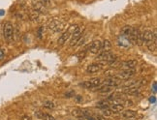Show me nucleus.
I'll return each instance as SVG.
<instances>
[{
    "label": "nucleus",
    "mask_w": 157,
    "mask_h": 120,
    "mask_svg": "<svg viewBox=\"0 0 157 120\" xmlns=\"http://www.w3.org/2000/svg\"><path fill=\"white\" fill-rule=\"evenodd\" d=\"M38 1H40L42 3V4H44L45 6L46 5H49V3H51V0H38Z\"/></svg>",
    "instance_id": "cd10ccee"
},
{
    "label": "nucleus",
    "mask_w": 157,
    "mask_h": 120,
    "mask_svg": "<svg viewBox=\"0 0 157 120\" xmlns=\"http://www.w3.org/2000/svg\"><path fill=\"white\" fill-rule=\"evenodd\" d=\"M96 106L99 108L100 109H109L110 108V104L108 101L106 100H103V101H100L96 104Z\"/></svg>",
    "instance_id": "a211bd4d"
},
{
    "label": "nucleus",
    "mask_w": 157,
    "mask_h": 120,
    "mask_svg": "<svg viewBox=\"0 0 157 120\" xmlns=\"http://www.w3.org/2000/svg\"><path fill=\"white\" fill-rule=\"evenodd\" d=\"M110 111H111L113 113H118L121 112L124 109V106L122 104H113V106H110Z\"/></svg>",
    "instance_id": "2eb2a0df"
},
{
    "label": "nucleus",
    "mask_w": 157,
    "mask_h": 120,
    "mask_svg": "<svg viewBox=\"0 0 157 120\" xmlns=\"http://www.w3.org/2000/svg\"><path fill=\"white\" fill-rule=\"evenodd\" d=\"M83 30H85V27H79V26L75 29V31L73 32L72 37H70V42H69L70 46H74L78 44V42L82 36Z\"/></svg>",
    "instance_id": "7ed1b4c3"
},
{
    "label": "nucleus",
    "mask_w": 157,
    "mask_h": 120,
    "mask_svg": "<svg viewBox=\"0 0 157 120\" xmlns=\"http://www.w3.org/2000/svg\"><path fill=\"white\" fill-rule=\"evenodd\" d=\"M3 36L7 42H11L13 37H14V27L10 21H7L3 27Z\"/></svg>",
    "instance_id": "20e7f679"
},
{
    "label": "nucleus",
    "mask_w": 157,
    "mask_h": 120,
    "mask_svg": "<svg viewBox=\"0 0 157 120\" xmlns=\"http://www.w3.org/2000/svg\"><path fill=\"white\" fill-rule=\"evenodd\" d=\"M4 57H5V52L3 51V49H0V60H2Z\"/></svg>",
    "instance_id": "c756f323"
},
{
    "label": "nucleus",
    "mask_w": 157,
    "mask_h": 120,
    "mask_svg": "<svg viewBox=\"0 0 157 120\" xmlns=\"http://www.w3.org/2000/svg\"><path fill=\"white\" fill-rule=\"evenodd\" d=\"M122 66L124 69H132V68H135L137 66V60H128V61H125L123 63Z\"/></svg>",
    "instance_id": "dca6fc26"
},
{
    "label": "nucleus",
    "mask_w": 157,
    "mask_h": 120,
    "mask_svg": "<svg viewBox=\"0 0 157 120\" xmlns=\"http://www.w3.org/2000/svg\"><path fill=\"white\" fill-rule=\"evenodd\" d=\"M32 5V9L34 11L38 12L39 14H44V13H47V8L44 4H42L41 2L38 1V0H32L31 2Z\"/></svg>",
    "instance_id": "9b49d317"
},
{
    "label": "nucleus",
    "mask_w": 157,
    "mask_h": 120,
    "mask_svg": "<svg viewBox=\"0 0 157 120\" xmlns=\"http://www.w3.org/2000/svg\"><path fill=\"white\" fill-rule=\"evenodd\" d=\"M153 93H156V83H153Z\"/></svg>",
    "instance_id": "f704fd0d"
},
{
    "label": "nucleus",
    "mask_w": 157,
    "mask_h": 120,
    "mask_svg": "<svg viewBox=\"0 0 157 120\" xmlns=\"http://www.w3.org/2000/svg\"><path fill=\"white\" fill-rule=\"evenodd\" d=\"M149 102L150 103H155L156 102V98L154 97V96H153V97H150L149 98Z\"/></svg>",
    "instance_id": "72a5a7b5"
},
{
    "label": "nucleus",
    "mask_w": 157,
    "mask_h": 120,
    "mask_svg": "<svg viewBox=\"0 0 157 120\" xmlns=\"http://www.w3.org/2000/svg\"><path fill=\"white\" fill-rule=\"evenodd\" d=\"M43 120H55V118L52 115L49 114V113H43Z\"/></svg>",
    "instance_id": "4be33fe9"
},
{
    "label": "nucleus",
    "mask_w": 157,
    "mask_h": 120,
    "mask_svg": "<svg viewBox=\"0 0 157 120\" xmlns=\"http://www.w3.org/2000/svg\"><path fill=\"white\" fill-rule=\"evenodd\" d=\"M101 46H102V42L100 40H95V41L91 42L87 46V49L89 52L93 53V54H96V53H98L100 51Z\"/></svg>",
    "instance_id": "1a4fd4ad"
},
{
    "label": "nucleus",
    "mask_w": 157,
    "mask_h": 120,
    "mask_svg": "<svg viewBox=\"0 0 157 120\" xmlns=\"http://www.w3.org/2000/svg\"><path fill=\"white\" fill-rule=\"evenodd\" d=\"M136 74V70L135 68L132 69H125L123 70L115 76V78H118V79H130L132 76H134Z\"/></svg>",
    "instance_id": "39448f33"
},
{
    "label": "nucleus",
    "mask_w": 157,
    "mask_h": 120,
    "mask_svg": "<svg viewBox=\"0 0 157 120\" xmlns=\"http://www.w3.org/2000/svg\"><path fill=\"white\" fill-rule=\"evenodd\" d=\"M28 18L31 19V21H38V19H39V13L36 12V11H34V10H32L31 12H29Z\"/></svg>",
    "instance_id": "aec40b11"
},
{
    "label": "nucleus",
    "mask_w": 157,
    "mask_h": 120,
    "mask_svg": "<svg viewBox=\"0 0 157 120\" xmlns=\"http://www.w3.org/2000/svg\"><path fill=\"white\" fill-rule=\"evenodd\" d=\"M131 29H132V27H131V26H129V25H126V26H124V27H122V29H121V35L128 37L129 34H130V32H131Z\"/></svg>",
    "instance_id": "412c9836"
},
{
    "label": "nucleus",
    "mask_w": 157,
    "mask_h": 120,
    "mask_svg": "<svg viewBox=\"0 0 157 120\" xmlns=\"http://www.w3.org/2000/svg\"><path fill=\"white\" fill-rule=\"evenodd\" d=\"M72 96H75V93L73 91H70L68 93H66V97H72Z\"/></svg>",
    "instance_id": "473e14b6"
},
{
    "label": "nucleus",
    "mask_w": 157,
    "mask_h": 120,
    "mask_svg": "<svg viewBox=\"0 0 157 120\" xmlns=\"http://www.w3.org/2000/svg\"><path fill=\"white\" fill-rule=\"evenodd\" d=\"M18 3H19V5L21 6V7H24V6L26 5L25 0H18Z\"/></svg>",
    "instance_id": "bb28decb"
},
{
    "label": "nucleus",
    "mask_w": 157,
    "mask_h": 120,
    "mask_svg": "<svg viewBox=\"0 0 157 120\" xmlns=\"http://www.w3.org/2000/svg\"><path fill=\"white\" fill-rule=\"evenodd\" d=\"M77 27H78V25H71V26H70L69 29L66 30L64 33H62L61 36H60V37L58 38L57 44H58L59 46H63V45H64L65 43L67 42V40L70 39V37H71V34L75 31V29H76Z\"/></svg>",
    "instance_id": "f03ea898"
},
{
    "label": "nucleus",
    "mask_w": 157,
    "mask_h": 120,
    "mask_svg": "<svg viewBox=\"0 0 157 120\" xmlns=\"http://www.w3.org/2000/svg\"><path fill=\"white\" fill-rule=\"evenodd\" d=\"M3 14H4V11H3V10H1V11H0V16H2Z\"/></svg>",
    "instance_id": "c9c22d12"
},
{
    "label": "nucleus",
    "mask_w": 157,
    "mask_h": 120,
    "mask_svg": "<svg viewBox=\"0 0 157 120\" xmlns=\"http://www.w3.org/2000/svg\"><path fill=\"white\" fill-rule=\"evenodd\" d=\"M139 29L137 28H133L131 29V32H130V34L128 36V39L130 43H131L132 46H136L137 45V38H138V35H139Z\"/></svg>",
    "instance_id": "f8f14e48"
},
{
    "label": "nucleus",
    "mask_w": 157,
    "mask_h": 120,
    "mask_svg": "<svg viewBox=\"0 0 157 120\" xmlns=\"http://www.w3.org/2000/svg\"><path fill=\"white\" fill-rule=\"evenodd\" d=\"M43 106H44L45 109H55V104L53 103L52 101H45L43 103Z\"/></svg>",
    "instance_id": "6ab92c4d"
},
{
    "label": "nucleus",
    "mask_w": 157,
    "mask_h": 120,
    "mask_svg": "<svg viewBox=\"0 0 157 120\" xmlns=\"http://www.w3.org/2000/svg\"><path fill=\"white\" fill-rule=\"evenodd\" d=\"M103 65L100 64V63H93V64H90L87 66L86 68V72L89 73V74H95V73H98L100 70H102Z\"/></svg>",
    "instance_id": "ddd939ff"
},
{
    "label": "nucleus",
    "mask_w": 157,
    "mask_h": 120,
    "mask_svg": "<svg viewBox=\"0 0 157 120\" xmlns=\"http://www.w3.org/2000/svg\"><path fill=\"white\" fill-rule=\"evenodd\" d=\"M157 39V32L156 30L151 31V30H145L143 31V41L146 46H148L152 43H156Z\"/></svg>",
    "instance_id": "f257e3e1"
},
{
    "label": "nucleus",
    "mask_w": 157,
    "mask_h": 120,
    "mask_svg": "<svg viewBox=\"0 0 157 120\" xmlns=\"http://www.w3.org/2000/svg\"><path fill=\"white\" fill-rule=\"evenodd\" d=\"M101 79L100 78H94V79H91L90 81H85L81 83V86L85 88H95V87H98V86L101 84Z\"/></svg>",
    "instance_id": "0eeeda50"
},
{
    "label": "nucleus",
    "mask_w": 157,
    "mask_h": 120,
    "mask_svg": "<svg viewBox=\"0 0 157 120\" xmlns=\"http://www.w3.org/2000/svg\"><path fill=\"white\" fill-rule=\"evenodd\" d=\"M85 53H86L85 51H80L78 54H77V56H78V58H79L80 60H82V58L85 57Z\"/></svg>",
    "instance_id": "5701e85b"
},
{
    "label": "nucleus",
    "mask_w": 157,
    "mask_h": 120,
    "mask_svg": "<svg viewBox=\"0 0 157 120\" xmlns=\"http://www.w3.org/2000/svg\"><path fill=\"white\" fill-rule=\"evenodd\" d=\"M116 43H118V46L119 48H122V49H129L132 46L128 37L123 36L121 34H120V36H118V39H116Z\"/></svg>",
    "instance_id": "6e6552de"
},
{
    "label": "nucleus",
    "mask_w": 157,
    "mask_h": 120,
    "mask_svg": "<svg viewBox=\"0 0 157 120\" xmlns=\"http://www.w3.org/2000/svg\"><path fill=\"white\" fill-rule=\"evenodd\" d=\"M94 118H95V120H107L105 117H103V116H100V115H94Z\"/></svg>",
    "instance_id": "7c9ffc66"
},
{
    "label": "nucleus",
    "mask_w": 157,
    "mask_h": 120,
    "mask_svg": "<svg viewBox=\"0 0 157 120\" xmlns=\"http://www.w3.org/2000/svg\"><path fill=\"white\" fill-rule=\"evenodd\" d=\"M102 111H103V114H104L105 116H110L112 114V111H110V109H102Z\"/></svg>",
    "instance_id": "393cba45"
},
{
    "label": "nucleus",
    "mask_w": 157,
    "mask_h": 120,
    "mask_svg": "<svg viewBox=\"0 0 157 120\" xmlns=\"http://www.w3.org/2000/svg\"><path fill=\"white\" fill-rule=\"evenodd\" d=\"M75 100H76V102H78V103H81L82 101V96H75Z\"/></svg>",
    "instance_id": "c85d7f7f"
},
{
    "label": "nucleus",
    "mask_w": 157,
    "mask_h": 120,
    "mask_svg": "<svg viewBox=\"0 0 157 120\" xmlns=\"http://www.w3.org/2000/svg\"><path fill=\"white\" fill-rule=\"evenodd\" d=\"M148 48V49L150 51H155V49H156V43H152V44H150L148 46H146Z\"/></svg>",
    "instance_id": "b1692460"
},
{
    "label": "nucleus",
    "mask_w": 157,
    "mask_h": 120,
    "mask_svg": "<svg viewBox=\"0 0 157 120\" xmlns=\"http://www.w3.org/2000/svg\"><path fill=\"white\" fill-rule=\"evenodd\" d=\"M43 113H44V112H42V111H36L35 112V116L38 119H43Z\"/></svg>",
    "instance_id": "a878e982"
},
{
    "label": "nucleus",
    "mask_w": 157,
    "mask_h": 120,
    "mask_svg": "<svg viewBox=\"0 0 157 120\" xmlns=\"http://www.w3.org/2000/svg\"><path fill=\"white\" fill-rule=\"evenodd\" d=\"M116 57V56L113 54V53H112L111 51H103V52H101L100 54H98V56L96 57V59L97 60H100V61H104V62H111L112 60Z\"/></svg>",
    "instance_id": "9d476101"
},
{
    "label": "nucleus",
    "mask_w": 157,
    "mask_h": 120,
    "mask_svg": "<svg viewBox=\"0 0 157 120\" xmlns=\"http://www.w3.org/2000/svg\"><path fill=\"white\" fill-rule=\"evenodd\" d=\"M48 27L51 31L57 33L63 29V27H64V23L57 21V19H52V21H51L48 23Z\"/></svg>",
    "instance_id": "423d86ee"
},
{
    "label": "nucleus",
    "mask_w": 157,
    "mask_h": 120,
    "mask_svg": "<svg viewBox=\"0 0 157 120\" xmlns=\"http://www.w3.org/2000/svg\"><path fill=\"white\" fill-rule=\"evenodd\" d=\"M121 116L125 119H134L137 116V112L134 111H131V109H128V111H123Z\"/></svg>",
    "instance_id": "4468645a"
},
{
    "label": "nucleus",
    "mask_w": 157,
    "mask_h": 120,
    "mask_svg": "<svg viewBox=\"0 0 157 120\" xmlns=\"http://www.w3.org/2000/svg\"><path fill=\"white\" fill-rule=\"evenodd\" d=\"M111 49H112V43L110 42L109 40H105V41L102 43L101 49H103L104 51H110Z\"/></svg>",
    "instance_id": "f3484780"
},
{
    "label": "nucleus",
    "mask_w": 157,
    "mask_h": 120,
    "mask_svg": "<svg viewBox=\"0 0 157 120\" xmlns=\"http://www.w3.org/2000/svg\"><path fill=\"white\" fill-rule=\"evenodd\" d=\"M22 120H32V118L29 115H23L22 117Z\"/></svg>",
    "instance_id": "2f4dec72"
}]
</instances>
